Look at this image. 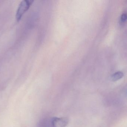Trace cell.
Returning <instances> with one entry per match:
<instances>
[{
  "label": "cell",
  "instance_id": "cell-1",
  "mask_svg": "<svg viewBox=\"0 0 127 127\" xmlns=\"http://www.w3.org/2000/svg\"><path fill=\"white\" fill-rule=\"evenodd\" d=\"M33 2V0H24L21 2L18 6L16 14V19L18 21L21 19L23 15L28 11Z\"/></svg>",
  "mask_w": 127,
  "mask_h": 127
},
{
  "label": "cell",
  "instance_id": "cell-2",
  "mask_svg": "<svg viewBox=\"0 0 127 127\" xmlns=\"http://www.w3.org/2000/svg\"><path fill=\"white\" fill-rule=\"evenodd\" d=\"M69 122V119L66 117L52 118V127H65L68 125Z\"/></svg>",
  "mask_w": 127,
  "mask_h": 127
},
{
  "label": "cell",
  "instance_id": "cell-3",
  "mask_svg": "<svg viewBox=\"0 0 127 127\" xmlns=\"http://www.w3.org/2000/svg\"><path fill=\"white\" fill-rule=\"evenodd\" d=\"M38 127H52V118L45 119L41 121Z\"/></svg>",
  "mask_w": 127,
  "mask_h": 127
},
{
  "label": "cell",
  "instance_id": "cell-4",
  "mask_svg": "<svg viewBox=\"0 0 127 127\" xmlns=\"http://www.w3.org/2000/svg\"><path fill=\"white\" fill-rule=\"evenodd\" d=\"M123 76V73L122 72H117L113 74L111 76V79L113 81H116L122 78Z\"/></svg>",
  "mask_w": 127,
  "mask_h": 127
},
{
  "label": "cell",
  "instance_id": "cell-5",
  "mask_svg": "<svg viewBox=\"0 0 127 127\" xmlns=\"http://www.w3.org/2000/svg\"><path fill=\"white\" fill-rule=\"evenodd\" d=\"M127 19V15L126 14H123L121 17V21L122 22H124Z\"/></svg>",
  "mask_w": 127,
  "mask_h": 127
}]
</instances>
